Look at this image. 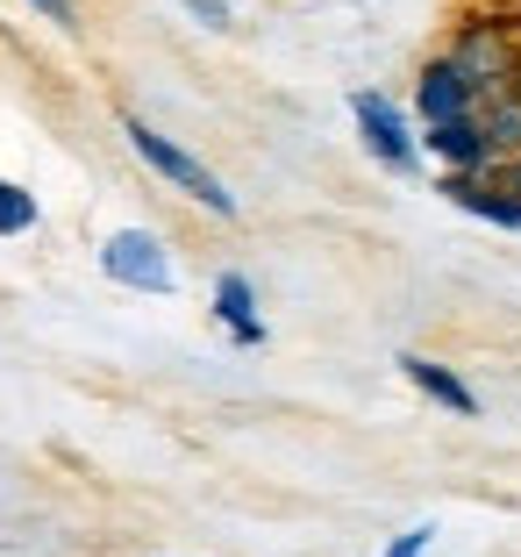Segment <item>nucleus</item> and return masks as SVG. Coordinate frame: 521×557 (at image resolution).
I'll list each match as a JSON object with an SVG mask.
<instances>
[{
  "instance_id": "obj_13",
  "label": "nucleus",
  "mask_w": 521,
  "mask_h": 557,
  "mask_svg": "<svg viewBox=\"0 0 521 557\" xmlns=\"http://www.w3.org/2000/svg\"><path fill=\"white\" fill-rule=\"evenodd\" d=\"M429 536H436L429 522H422V529H408V536H393V543H386V557H422V550H429Z\"/></svg>"
},
{
  "instance_id": "obj_15",
  "label": "nucleus",
  "mask_w": 521,
  "mask_h": 557,
  "mask_svg": "<svg viewBox=\"0 0 521 557\" xmlns=\"http://www.w3.org/2000/svg\"><path fill=\"white\" fill-rule=\"evenodd\" d=\"M29 8H36L44 22H72V0H29Z\"/></svg>"
},
{
  "instance_id": "obj_6",
  "label": "nucleus",
  "mask_w": 521,
  "mask_h": 557,
  "mask_svg": "<svg viewBox=\"0 0 521 557\" xmlns=\"http://www.w3.org/2000/svg\"><path fill=\"white\" fill-rule=\"evenodd\" d=\"M214 314H222V329L236 336L244 350L264 344V322H258V286H250L244 272H222L214 278Z\"/></svg>"
},
{
  "instance_id": "obj_8",
  "label": "nucleus",
  "mask_w": 521,
  "mask_h": 557,
  "mask_svg": "<svg viewBox=\"0 0 521 557\" xmlns=\"http://www.w3.org/2000/svg\"><path fill=\"white\" fill-rule=\"evenodd\" d=\"M400 372H408V386H422L429 400H436V408H450V414H479V394L472 386H464V379L450 372V364H436V358H400Z\"/></svg>"
},
{
  "instance_id": "obj_1",
  "label": "nucleus",
  "mask_w": 521,
  "mask_h": 557,
  "mask_svg": "<svg viewBox=\"0 0 521 557\" xmlns=\"http://www.w3.org/2000/svg\"><path fill=\"white\" fill-rule=\"evenodd\" d=\"M122 136H129V150H136V158L150 164V172H158V180H172V186H179L186 200H200L208 214H222V222H236V194H228V186L214 180V172H208V164H200V158H194L186 144H172V136H158V129H150L144 115H129V122H122Z\"/></svg>"
},
{
  "instance_id": "obj_9",
  "label": "nucleus",
  "mask_w": 521,
  "mask_h": 557,
  "mask_svg": "<svg viewBox=\"0 0 521 557\" xmlns=\"http://www.w3.org/2000/svg\"><path fill=\"white\" fill-rule=\"evenodd\" d=\"M422 150H429V158H443L450 172H493V150H486V136H479L472 122H443V129H429Z\"/></svg>"
},
{
  "instance_id": "obj_2",
  "label": "nucleus",
  "mask_w": 521,
  "mask_h": 557,
  "mask_svg": "<svg viewBox=\"0 0 521 557\" xmlns=\"http://www.w3.org/2000/svg\"><path fill=\"white\" fill-rule=\"evenodd\" d=\"M450 65H457V79L472 86V108L479 100H500V94H521V50L500 22H472L450 44Z\"/></svg>"
},
{
  "instance_id": "obj_4",
  "label": "nucleus",
  "mask_w": 521,
  "mask_h": 557,
  "mask_svg": "<svg viewBox=\"0 0 521 557\" xmlns=\"http://www.w3.org/2000/svg\"><path fill=\"white\" fill-rule=\"evenodd\" d=\"M350 115H358V136L386 172H422V144H414L408 115L393 108L386 94H350Z\"/></svg>"
},
{
  "instance_id": "obj_5",
  "label": "nucleus",
  "mask_w": 521,
  "mask_h": 557,
  "mask_svg": "<svg viewBox=\"0 0 521 557\" xmlns=\"http://www.w3.org/2000/svg\"><path fill=\"white\" fill-rule=\"evenodd\" d=\"M414 115H422L429 129H443V122H472V86L457 79L450 58H429V65H422V86H414Z\"/></svg>"
},
{
  "instance_id": "obj_14",
  "label": "nucleus",
  "mask_w": 521,
  "mask_h": 557,
  "mask_svg": "<svg viewBox=\"0 0 521 557\" xmlns=\"http://www.w3.org/2000/svg\"><path fill=\"white\" fill-rule=\"evenodd\" d=\"M186 8H194L208 29H228V0H186Z\"/></svg>"
},
{
  "instance_id": "obj_12",
  "label": "nucleus",
  "mask_w": 521,
  "mask_h": 557,
  "mask_svg": "<svg viewBox=\"0 0 521 557\" xmlns=\"http://www.w3.org/2000/svg\"><path fill=\"white\" fill-rule=\"evenodd\" d=\"M486 180L500 186L507 200H521V150H514V158H500V164H493V172H486Z\"/></svg>"
},
{
  "instance_id": "obj_11",
  "label": "nucleus",
  "mask_w": 521,
  "mask_h": 557,
  "mask_svg": "<svg viewBox=\"0 0 521 557\" xmlns=\"http://www.w3.org/2000/svg\"><path fill=\"white\" fill-rule=\"evenodd\" d=\"M29 230H36V194L0 180V236H29Z\"/></svg>"
},
{
  "instance_id": "obj_7",
  "label": "nucleus",
  "mask_w": 521,
  "mask_h": 557,
  "mask_svg": "<svg viewBox=\"0 0 521 557\" xmlns=\"http://www.w3.org/2000/svg\"><path fill=\"white\" fill-rule=\"evenodd\" d=\"M443 194H450L464 214H486V222H500V230H521V200H507L486 172H450V180H443Z\"/></svg>"
},
{
  "instance_id": "obj_3",
  "label": "nucleus",
  "mask_w": 521,
  "mask_h": 557,
  "mask_svg": "<svg viewBox=\"0 0 521 557\" xmlns=\"http://www.w3.org/2000/svg\"><path fill=\"white\" fill-rule=\"evenodd\" d=\"M100 272H108L114 286H129V294H172V286H179L172 250L150 230H114L108 244H100Z\"/></svg>"
},
{
  "instance_id": "obj_10",
  "label": "nucleus",
  "mask_w": 521,
  "mask_h": 557,
  "mask_svg": "<svg viewBox=\"0 0 521 557\" xmlns=\"http://www.w3.org/2000/svg\"><path fill=\"white\" fill-rule=\"evenodd\" d=\"M472 129L486 136L493 164H500V158H514V150H521V94H500V100H479V108H472Z\"/></svg>"
}]
</instances>
